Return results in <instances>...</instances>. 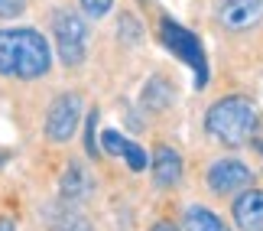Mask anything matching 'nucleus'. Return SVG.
Listing matches in <instances>:
<instances>
[{"mask_svg": "<svg viewBox=\"0 0 263 231\" xmlns=\"http://www.w3.org/2000/svg\"><path fill=\"white\" fill-rule=\"evenodd\" d=\"M29 7V0H0V20H13V16H23Z\"/></svg>", "mask_w": 263, "mask_h": 231, "instance_id": "16", "label": "nucleus"}, {"mask_svg": "<svg viewBox=\"0 0 263 231\" xmlns=\"http://www.w3.org/2000/svg\"><path fill=\"white\" fill-rule=\"evenodd\" d=\"M88 23L78 10H55L52 13V43H55V52L62 59L65 68H78L85 65L88 59Z\"/></svg>", "mask_w": 263, "mask_h": 231, "instance_id": "4", "label": "nucleus"}, {"mask_svg": "<svg viewBox=\"0 0 263 231\" xmlns=\"http://www.w3.org/2000/svg\"><path fill=\"white\" fill-rule=\"evenodd\" d=\"M91 192H95V179L88 176V169L82 163H68L59 179V199L68 205H82Z\"/></svg>", "mask_w": 263, "mask_h": 231, "instance_id": "10", "label": "nucleus"}, {"mask_svg": "<svg viewBox=\"0 0 263 231\" xmlns=\"http://www.w3.org/2000/svg\"><path fill=\"white\" fill-rule=\"evenodd\" d=\"M182 231H231V225L205 205H189L182 215Z\"/></svg>", "mask_w": 263, "mask_h": 231, "instance_id": "13", "label": "nucleus"}, {"mask_svg": "<svg viewBox=\"0 0 263 231\" xmlns=\"http://www.w3.org/2000/svg\"><path fill=\"white\" fill-rule=\"evenodd\" d=\"M159 39H163V46L179 59L182 65L192 68V85L205 88L208 85V56H205L201 39L192 33V29H185L182 23L169 20V16L159 20Z\"/></svg>", "mask_w": 263, "mask_h": 231, "instance_id": "3", "label": "nucleus"}, {"mask_svg": "<svg viewBox=\"0 0 263 231\" xmlns=\"http://www.w3.org/2000/svg\"><path fill=\"white\" fill-rule=\"evenodd\" d=\"M247 186H254V169L244 159H215L208 166V189L215 196H234Z\"/></svg>", "mask_w": 263, "mask_h": 231, "instance_id": "6", "label": "nucleus"}, {"mask_svg": "<svg viewBox=\"0 0 263 231\" xmlns=\"http://www.w3.org/2000/svg\"><path fill=\"white\" fill-rule=\"evenodd\" d=\"M82 127V95L62 92L46 111V140L49 144H68Z\"/></svg>", "mask_w": 263, "mask_h": 231, "instance_id": "5", "label": "nucleus"}, {"mask_svg": "<svg viewBox=\"0 0 263 231\" xmlns=\"http://www.w3.org/2000/svg\"><path fill=\"white\" fill-rule=\"evenodd\" d=\"M153 183L159 189H173L182 183V153L169 144H156L153 150Z\"/></svg>", "mask_w": 263, "mask_h": 231, "instance_id": "9", "label": "nucleus"}, {"mask_svg": "<svg viewBox=\"0 0 263 231\" xmlns=\"http://www.w3.org/2000/svg\"><path fill=\"white\" fill-rule=\"evenodd\" d=\"M82 4V13L91 16V20H104L110 13V7H114V0H78Z\"/></svg>", "mask_w": 263, "mask_h": 231, "instance_id": "15", "label": "nucleus"}, {"mask_svg": "<svg viewBox=\"0 0 263 231\" xmlns=\"http://www.w3.org/2000/svg\"><path fill=\"white\" fill-rule=\"evenodd\" d=\"M46 225H49V231H95L91 222L82 215V208L68 205V202H62V199L46 208Z\"/></svg>", "mask_w": 263, "mask_h": 231, "instance_id": "12", "label": "nucleus"}, {"mask_svg": "<svg viewBox=\"0 0 263 231\" xmlns=\"http://www.w3.org/2000/svg\"><path fill=\"white\" fill-rule=\"evenodd\" d=\"M231 218L240 231H263V189H240V196L231 205Z\"/></svg>", "mask_w": 263, "mask_h": 231, "instance_id": "7", "label": "nucleus"}, {"mask_svg": "<svg viewBox=\"0 0 263 231\" xmlns=\"http://www.w3.org/2000/svg\"><path fill=\"white\" fill-rule=\"evenodd\" d=\"M85 120H88V130H85V153L98 159V156H101V144H98V137H95V127H98V108H95V111H91Z\"/></svg>", "mask_w": 263, "mask_h": 231, "instance_id": "14", "label": "nucleus"}, {"mask_svg": "<svg viewBox=\"0 0 263 231\" xmlns=\"http://www.w3.org/2000/svg\"><path fill=\"white\" fill-rule=\"evenodd\" d=\"M149 231H182L176 222H169V218H159V222H153V228Z\"/></svg>", "mask_w": 263, "mask_h": 231, "instance_id": "17", "label": "nucleus"}, {"mask_svg": "<svg viewBox=\"0 0 263 231\" xmlns=\"http://www.w3.org/2000/svg\"><path fill=\"white\" fill-rule=\"evenodd\" d=\"M101 153H110V156H124L127 159V166H130V173H143L146 169V150L134 144L130 137L124 134H117V130H104L101 134Z\"/></svg>", "mask_w": 263, "mask_h": 231, "instance_id": "11", "label": "nucleus"}, {"mask_svg": "<svg viewBox=\"0 0 263 231\" xmlns=\"http://www.w3.org/2000/svg\"><path fill=\"white\" fill-rule=\"evenodd\" d=\"M52 68V46L33 26L0 29V75L16 82L46 78Z\"/></svg>", "mask_w": 263, "mask_h": 231, "instance_id": "1", "label": "nucleus"}, {"mask_svg": "<svg viewBox=\"0 0 263 231\" xmlns=\"http://www.w3.org/2000/svg\"><path fill=\"white\" fill-rule=\"evenodd\" d=\"M205 130L224 147H244L260 130V108L247 95H224L205 111Z\"/></svg>", "mask_w": 263, "mask_h": 231, "instance_id": "2", "label": "nucleus"}, {"mask_svg": "<svg viewBox=\"0 0 263 231\" xmlns=\"http://www.w3.org/2000/svg\"><path fill=\"white\" fill-rule=\"evenodd\" d=\"M0 231H20L13 218H0Z\"/></svg>", "mask_w": 263, "mask_h": 231, "instance_id": "18", "label": "nucleus"}, {"mask_svg": "<svg viewBox=\"0 0 263 231\" xmlns=\"http://www.w3.org/2000/svg\"><path fill=\"white\" fill-rule=\"evenodd\" d=\"M218 20L228 29H250L263 20V0H221Z\"/></svg>", "mask_w": 263, "mask_h": 231, "instance_id": "8", "label": "nucleus"}]
</instances>
